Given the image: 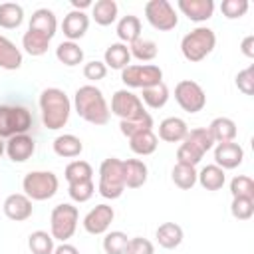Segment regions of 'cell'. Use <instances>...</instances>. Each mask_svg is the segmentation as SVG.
Instances as JSON below:
<instances>
[{
	"instance_id": "cell-1",
	"label": "cell",
	"mask_w": 254,
	"mask_h": 254,
	"mask_svg": "<svg viewBox=\"0 0 254 254\" xmlns=\"http://www.w3.org/2000/svg\"><path fill=\"white\" fill-rule=\"evenodd\" d=\"M73 107H75V113L91 125H105L109 121L111 111H109V105L103 97V91L91 83L75 89Z\"/></svg>"
},
{
	"instance_id": "cell-2",
	"label": "cell",
	"mask_w": 254,
	"mask_h": 254,
	"mask_svg": "<svg viewBox=\"0 0 254 254\" xmlns=\"http://www.w3.org/2000/svg\"><path fill=\"white\" fill-rule=\"evenodd\" d=\"M40 111H42V123L50 131L62 129L71 113V101L60 87H48L40 95Z\"/></svg>"
},
{
	"instance_id": "cell-3",
	"label": "cell",
	"mask_w": 254,
	"mask_h": 254,
	"mask_svg": "<svg viewBox=\"0 0 254 254\" xmlns=\"http://www.w3.org/2000/svg\"><path fill=\"white\" fill-rule=\"evenodd\" d=\"M214 46H216V34L206 26H198L190 30L181 40V52L189 62H202L214 50Z\"/></svg>"
},
{
	"instance_id": "cell-4",
	"label": "cell",
	"mask_w": 254,
	"mask_h": 254,
	"mask_svg": "<svg viewBox=\"0 0 254 254\" xmlns=\"http://www.w3.org/2000/svg\"><path fill=\"white\" fill-rule=\"evenodd\" d=\"M97 190L103 198H119L125 190V181H123V161L117 157H109L101 163L99 167V185Z\"/></svg>"
},
{
	"instance_id": "cell-5",
	"label": "cell",
	"mask_w": 254,
	"mask_h": 254,
	"mask_svg": "<svg viewBox=\"0 0 254 254\" xmlns=\"http://www.w3.org/2000/svg\"><path fill=\"white\" fill-rule=\"evenodd\" d=\"M34 119L24 105H0V139L28 133Z\"/></svg>"
},
{
	"instance_id": "cell-6",
	"label": "cell",
	"mask_w": 254,
	"mask_h": 254,
	"mask_svg": "<svg viewBox=\"0 0 254 254\" xmlns=\"http://www.w3.org/2000/svg\"><path fill=\"white\" fill-rule=\"evenodd\" d=\"M58 187L60 181L52 171H30L22 181L24 194L30 200H48L58 192Z\"/></svg>"
},
{
	"instance_id": "cell-7",
	"label": "cell",
	"mask_w": 254,
	"mask_h": 254,
	"mask_svg": "<svg viewBox=\"0 0 254 254\" xmlns=\"http://www.w3.org/2000/svg\"><path fill=\"white\" fill-rule=\"evenodd\" d=\"M77 218H79L77 206H73L69 202H62V204L54 206L52 214H50V234H52V238L60 240V242H65L67 238H71L75 228H77Z\"/></svg>"
},
{
	"instance_id": "cell-8",
	"label": "cell",
	"mask_w": 254,
	"mask_h": 254,
	"mask_svg": "<svg viewBox=\"0 0 254 254\" xmlns=\"http://www.w3.org/2000/svg\"><path fill=\"white\" fill-rule=\"evenodd\" d=\"M121 81L127 87H139L145 89L149 85H155L163 81V69L155 64H137V65H127L121 69Z\"/></svg>"
},
{
	"instance_id": "cell-9",
	"label": "cell",
	"mask_w": 254,
	"mask_h": 254,
	"mask_svg": "<svg viewBox=\"0 0 254 254\" xmlns=\"http://www.w3.org/2000/svg\"><path fill=\"white\" fill-rule=\"evenodd\" d=\"M175 99L187 113H198L206 105V93L204 89L192 81V79H181L175 85Z\"/></svg>"
},
{
	"instance_id": "cell-10",
	"label": "cell",
	"mask_w": 254,
	"mask_h": 254,
	"mask_svg": "<svg viewBox=\"0 0 254 254\" xmlns=\"http://www.w3.org/2000/svg\"><path fill=\"white\" fill-rule=\"evenodd\" d=\"M145 16L147 22L161 32H169L179 24V16L169 0H149L145 4Z\"/></svg>"
},
{
	"instance_id": "cell-11",
	"label": "cell",
	"mask_w": 254,
	"mask_h": 254,
	"mask_svg": "<svg viewBox=\"0 0 254 254\" xmlns=\"http://www.w3.org/2000/svg\"><path fill=\"white\" fill-rule=\"evenodd\" d=\"M111 113H115L119 119H137L143 117L147 111L143 107V101L139 95H135L129 89H117L111 97Z\"/></svg>"
},
{
	"instance_id": "cell-12",
	"label": "cell",
	"mask_w": 254,
	"mask_h": 254,
	"mask_svg": "<svg viewBox=\"0 0 254 254\" xmlns=\"http://www.w3.org/2000/svg\"><path fill=\"white\" fill-rule=\"evenodd\" d=\"M113 218H115V210H113V206H109V204H97V206H93L87 214H85V218H83V228L89 232V234H103V232H107V228H109V224L113 222Z\"/></svg>"
},
{
	"instance_id": "cell-13",
	"label": "cell",
	"mask_w": 254,
	"mask_h": 254,
	"mask_svg": "<svg viewBox=\"0 0 254 254\" xmlns=\"http://www.w3.org/2000/svg\"><path fill=\"white\" fill-rule=\"evenodd\" d=\"M214 165H218L220 169H236L238 165H242L244 161V149L234 143V141H226V143H216L214 147Z\"/></svg>"
},
{
	"instance_id": "cell-14",
	"label": "cell",
	"mask_w": 254,
	"mask_h": 254,
	"mask_svg": "<svg viewBox=\"0 0 254 254\" xmlns=\"http://www.w3.org/2000/svg\"><path fill=\"white\" fill-rule=\"evenodd\" d=\"M4 214L10 218V220H16V222H22V220H28L34 212V206H32V200L24 194V192H14V194H8L4 204Z\"/></svg>"
},
{
	"instance_id": "cell-15",
	"label": "cell",
	"mask_w": 254,
	"mask_h": 254,
	"mask_svg": "<svg viewBox=\"0 0 254 254\" xmlns=\"http://www.w3.org/2000/svg\"><path fill=\"white\" fill-rule=\"evenodd\" d=\"M36 151V141L28 135V133H22V135H14L6 141V155L10 161L14 163H24L28 161Z\"/></svg>"
},
{
	"instance_id": "cell-16",
	"label": "cell",
	"mask_w": 254,
	"mask_h": 254,
	"mask_svg": "<svg viewBox=\"0 0 254 254\" xmlns=\"http://www.w3.org/2000/svg\"><path fill=\"white\" fill-rule=\"evenodd\" d=\"M89 28V18L85 12H79V10H71L64 16V22H62V30H64V36L69 40V42H75L79 38L85 36Z\"/></svg>"
},
{
	"instance_id": "cell-17",
	"label": "cell",
	"mask_w": 254,
	"mask_h": 254,
	"mask_svg": "<svg viewBox=\"0 0 254 254\" xmlns=\"http://www.w3.org/2000/svg\"><path fill=\"white\" fill-rule=\"evenodd\" d=\"M179 10L192 22H206L212 18L214 2L212 0H179Z\"/></svg>"
},
{
	"instance_id": "cell-18",
	"label": "cell",
	"mask_w": 254,
	"mask_h": 254,
	"mask_svg": "<svg viewBox=\"0 0 254 254\" xmlns=\"http://www.w3.org/2000/svg\"><path fill=\"white\" fill-rule=\"evenodd\" d=\"M149 169L141 159H127L123 161V181L127 189H139L147 183Z\"/></svg>"
},
{
	"instance_id": "cell-19",
	"label": "cell",
	"mask_w": 254,
	"mask_h": 254,
	"mask_svg": "<svg viewBox=\"0 0 254 254\" xmlns=\"http://www.w3.org/2000/svg\"><path fill=\"white\" fill-rule=\"evenodd\" d=\"M28 30H34V32H40L44 36H48L50 40L56 36V30H58V20H56V14L48 8H38L32 18H30V26Z\"/></svg>"
},
{
	"instance_id": "cell-20",
	"label": "cell",
	"mask_w": 254,
	"mask_h": 254,
	"mask_svg": "<svg viewBox=\"0 0 254 254\" xmlns=\"http://www.w3.org/2000/svg\"><path fill=\"white\" fill-rule=\"evenodd\" d=\"M187 133H189V127L181 117H167L159 123V137L167 143L185 141Z\"/></svg>"
},
{
	"instance_id": "cell-21",
	"label": "cell",
	"mask_w": 254,
	"mask_h": 254,
	"mask_svg": "<svg viewBox=\"0 0 254 254\" xmlns=\"http://www.w3.org/2000/svg\"><path fill=\"white\" fill-rule=\"evenodd\" d=\"M54 153L58 157H64V159H73L77 157L81 151H83V143L79 137L71 135V133H64V135H58L54 139Z\"/></svg>"
},
{
	"instance_id": "cell-22",
	"label": "cell",
	"mask_w": 254,
	"mask_h": 254,
	"mask_svg": "<svg viewBox=\"0 0 254 254\" xmlns=\"http://www.w3.org/2000/svg\"><path fill=\"white\" fill-rule=\"evenodd\" d=\"M155 238H157L159 246H163L167 250H173L183 242V228L177 222H163L155 230Z\"/></svg>"
},
{
	"instance_id": "cell-23",
	"label": "cell",
	"mask_w": 254,
	"mask_h": 254,
	"mask_svg": "<svg viewBox=\"0 0 254 254\" xmlns=\"http://www.w3.org/2000/svg\"><path fill=\"white\" fill-rule=\"evenodd\" d=\"M131 62V54H129V48L127 44H121V42H115L111 46H107L105 54H103V64L111 69H123L127 67Z\"/></svg>"
},
{
	"instance_id": "cell-24",
	"label": "cell",
	"mask_w": 254,
	"mask_h": 254,
	"mask_svg": "<svg viewBox=\"0 0 254 254\" xmlns=\"http://www.w3.org/2000/svg\"><path fill=\"white\" fill-rule=\"evenodd\" d=\"M208 133L212 135L214 143H226V141H234L236 137V123L230 117H216L210 121V125L206 127Z\"/></svg>"
},
{
	"instance_id": "cell-25",
	"label": "cell",
	"mask_w": 254,
	"mask_h": 254,
	"mask_svg": "<svg viewBox=\"0 0 254 254\" xmlns=\"http://www.w3.org/2000/svg\"><path fill=\"white\" fill-rule=\"evenodd\" d=\"M196 181L206 190H218L224 187L226 175H224V169H220L218 165H206L200 169V173H196Z\"/></svg>"
},
{
	"instance_id": "cell-26",
	"label": "cell",
	"mask_w": 254,
	"mask_h": 254,
	"mask_svg": "<svg viewBox=\"0 0 254 254\" xmlns=\"http://www.w3.org/2000/svg\"><path fill=\"white\" fill-rule=\"evenodd\" d=\"M22 65V52L16 48L12 40L0 36V67L2 69H18Z\"/></svg>"
},
{
	"instance_id": "cell-27",
	"label": "cell",
	"mask_w": 254,
	"mask_h": 254,
	"mask_svg": "<svg viewBox=\"0 0 254 254\" xmlns=\"http://www.w3.org/2000/svg\"><path fill=\"white\" fill-rule=\"evenodd\" d=\"M157 145H159V139L157 135L153 133V129H147V131H141L133 137H129V147L135 155H151L157 151Z\"/></svg>"
},
{
	"instance_id": "cell-28",
	"label": "cell",
	"mask_w": 254,
	"mask_h": 254,
	"mask_svg": "<svg viewBox=\"0 0 254 254\" xmlns=\"http://www.w3.org/2000/svg\"><path fill=\"white\" fill-rule=\"evenodd\" d=\"M117 36L121 44H131L141 38V20L135 14H127L117 22Z\"/></svg>"
},
{
	"instance_id": "cell-29",
	"label": "cell",
	"mask_w": 254,
	"mask_h": 254,
	"mask_svg": "<svg viewBox=\"0 0 254 254\" xmlns=\"http://www.w3.org/2000/svg\"><path fill=\"white\" fill-rule=\"evenodd\" d=\"M143 95V103L151 109H161L167 101H169V87L165 81H159L155 85H149L145 89H141Z\"/></svg>"
},
{
	"instance_id": "cell-30",
	"label": "cell",
	"mask_w": 254,
	"mask_h": 254,
	"mask_svg": "<svg viewBox=\"0 0 254 254\" xmlns=\"http://www.w3.org/2000/svg\"><path fill=\"white\" fill-rule=\"evenodd\" d=\"M117 2L115 0H97L91 6V16L95 20V24L99 26H109L115 22L117 18Z\"/></svg>"
},
{
	"instance_id": "cell-31",
	"label": "cell",
	"mask_w": 254,
	"mask_h": 254,
	"mask_svg": "<svg viewBox=\"0 0 254 254\" xmlns=\"http://www.w3.org/2000/svg\"><path fill=\"white\" fill-rule=\"evenodd\" d=\"M24 20V8L16 2H4L0 4V28L12 30L18 28Z\"/></svg>"
},
{
	"instance_id": "cell-32",
	"label": "cell",
	"mask_w": 254,
	"mask_h": 254,
	"mask_svg": "<svg viewBox=\"0 0 254 254\" xmlns=\"http://www.w3.org/2000/svg\"><path fill=\"white\" fill-rule=\"evenodd\" d=\"M56 58L64 64V65H67V67H73V65H77V64H81L83 62V50L75 44V42H62L58 48H56Z\"/></svg>"
},
{
	"instance_id": "cell-33",
	"label": "cell",
	"mask_w": 254,
	"mask_h": 254,
	"mask_svg": "<svg viewBox=\"0 0 254 254\" xmlns=\"http://www.w3.org/2000/svg\"><path fill=\"white\" fill-rule=\"evenodd\" d=\"M50 38L40 34V32H34V30H28L22 38V46L24 50L30 54V56H44L50 48Z\"/></svg>"
},
{
	"instance_id": "cell-34",
	"label": "cell",
	"mask_w": 254,
	"mask_h": 254,
	"mask_svg": "<svg viewBox=\"0 0 254 254\" xmlns=\"http://www.w3.org/2000/svg\"><path fill=\"white\" fill-rule=\"evenodd\" d=\"M64 175H65V181H67V183L71 185V183L91 181V177H93V169H91V165H89L87 161L75 159V161L67 163V167H65Z\"/></svg>"
},
{
	"instance_id": "cell-35",
	"label": "cell",
	"mask_w": 254,
	"mask_h": 254,
	"mask_svg": "<svg viewBox=\"0 0 254 254\" xmlns=\"http://www.w3.org/2000/svg\"><path fill=\"white\" fill-rule=\"evenodd\" d=\"M28 248L32 254H54V238L46 230H34L28 236Z\"/></svg>"
},
{
	"instance_id": "cell-36",
	"label": "cell",
	"mask_w": 254,
	"mask_h": 254,
	"mask_svg": "<svg viewBox=\"0 0 254 254\" xmlns=\"http://www.w3.org/2000/svg\"><path fill=\"white\" fill-rule=\"evenodd\" d=\"M171 179H173V183L179 189L189 190V189H192L196 185V169L194 167H189V165L177 163L173 167V171H171Z\"/></svg>"
},
{
	"instance_id": "cell-37",
	"label": "cell",
	"mask_w": 254,
	"mask_h": 254,
	"mask_svg": "<svg viewBox=\"0 0 254 254\" xmlns=\"http://www.w3.org/2000/svg\"><path fill=\"white\" fill-rule=\"evenodd\" d=\"M157 44L153 40H147V38H139L135 42L129 44V54L131 58H137L141 62H151L157 58Z\"/></svg>"
},
{
	"instance_id": "cell-38",
	"label": "cell",
	"mask_w": 254,
	"mask_h": 254,
	"mask_svg": "<svg viewBox=\"0 0 254 254\" xmlns=\"http://www.w3.org/2000/svg\"><path fill=\"white\" fill-rule=\"evenodd\" d=\"M147 129H153V117L149 113H145L143 117H137V119H121L119 121V131L125 137H133Z\"/></svg>"
},
{
	"instance_id": "cell-39",
	"label": "cell",
	"mask_w": 254,
	"mask_h": 254,
	"mask_svg": "<svg viewBox=\"0 0 254 254\" xmlns=\"http://www.w3.org/2000/svg\"><path fill=\"white\" fill-rule=\"evenodd\" d=\"M129 246V238L121 230H111L103 238V250L105 254H125Z\"/></svg>"
},
{
	"instance_id": "cell-40",
	"label": "cell",
	"mask_w": 254,
	"mask_h": 254,
	"mask_svg": "<svg viewBox=\"0 0 254 254\" xmlns=\"http://www.w3.org/2000/svg\"><path fill=\"white\" fill-rule=\"evenodd\" d=\"M185 141L190 143V145H194V147H196L198 151H202V153H206V151H210V149L214 147V139H212V135L208 133V129H204V127L190 129V131L187 133Z\"/></svg>"
},
{
	"instance_id": "cell-41",
	"label": "cell",
	"mask_w": 254,
	"mask_h": 254,
	"mask_svg": "<svg viewBox=\"0 0 254 254\" xmlns=\"http://www.w3.org/2000/svg\"><path fill=\"white\" fill-rule=\"evenodd\" d=\"M202 157H204V153L198 151L194 145H190V143H187V141H183V143L179 145V149H177V163H181V165L196 167Z\"/></svg>"
},
{
	"instance_id": "cell-42",
	"label": "cell",
	"mask_w": 254,
	"mask_h": 254,
	"mask_svg": "<svg viewBox=\"0 0 254 254\" xmlns=\"http://www.w3.org/2000/svg\"><path fill=\"white\" fill-rule=\"evenodd\" d=\"M230 192H232V198L242 196V198H252L254 200V181L246 175H238L230 181Z\"/></svg>"
},
{
	"instance_id": "cell-43",
	"label": "cell",
	"mask_w": 254,
	"mask_h": 254,
	"mask_svg": "<svg viewBox=\"0 0 254 254\" xmlns=\"http://www.w3.org/2000/svg\"><path fill=\"white\" fill-rule=\"evenodd\" d=\"M67 192H69V198H71V200H75V202H85V200H89V198L93 196L95 185H93V181L71 183L69 189H67Z\"/></svg>"
},
{
	"instance_id": "cell-44",
	"label": "cell",
	"mask_w": 254,
	"mask_h": 254,
	"mask_svg": "<svg viewBox=\"0 0 254 254\" xmlns=\"http://www.w3.org/2000/svg\"><path fill=\"white\" fill-rule=\"evenodd\" d=\"M230 212L234 218L238 220H248L254 214V200L252 198H242V196H234L232 204H230Z\"/></svg>"
},
{
	"instance_id": "cell-45",
	"label": "cell",
	"mask_w": 254,
	"mask_h": 254,
	"mask_svg": "<svg viewBox=\"0 0 254 254\" xmlns=\"http://www.w3.org/2000/svg\"><path fill=\"white\" fill-rule=\"evenodd\" d=\"M220 12H222L228 20L242 18V16L248 12V0H222Z\"/></svg>"
},
{
	"instance_id": "cell-46",
	"label": "cell",
	"mask_w": 254,
	"mask_h": 254,
	"mask_svg": "<svg viewBox=\"0 0 254 254\" xmlns=\"http://www.w3.org/2000/svg\"><path fill=\"white\" fill-rule=\"evenodd\" d=\"M236 87L244 95H252V91H254V65H248L246 69L236 73Z\"/></svg>"
},
{
	"instance_id": "cell-47",
	"label": "cell",
	"mask_w": 254,
	"mask_h": 254,
	"mask_svg": "<svg viewBox=\"0 0 254 254\" xmlns=\"http://www.w3.org/2000/svg\"><path fill=\"white\" fill-rule=\"evenodd\" d=\"M83 75L89 81H99V79H103L107 75V65L103 62H99V60H91V62H87L83 65Z\"/></svg>"
},
{
	"instance_id": "cell-48",
	"label": "cell",
	"mask_w": 254,
	"mask_h": 254,
	"mask_svg": "<svg viewBox=\"0 0 254 254\" xmlns=\"http://www.w3.org/2000/svg\"><path fill=\"white\" fill-rule=\"evenodd\" d=\"M125 254H155V246L151 240L143 236H135V238H129V246Z\"/></svg>"
},
{
	"instance_id": "cell-49",
	"label": "cell",
	"mask_w": 254,
	"mask_h": 254,
	"mask_svg": "<svg viewBox=\"0 0 254 254\" xmlns=\"http://www.w3.org/2000/svg\"><path fill=\"white\" fill-rule=\"evenodd\" d=\"M240 50L246 58H254V36H246L240 44Z\"/></svg>"
},
{
	"instance_id": "cell-50",
	"label": "cell",
	"mask_w": 254,
	"mask_h": 254,
	"mask_svg": "<svg viewBox=\"0 0 254 254\" xmlns=\"http://www.w3.org/2000/svg\"><path fill=\"white\" fill-rule=\"evenodd\" d=\"M54 254H79V250H77L73 244L62 242L60 246H56V248H54Z\"/></svg>"
},
{
	"instance_id": "cell-51",
	"label": "cell",
	"mask_w": 254,
	"mask_h": 254,
	"mask_svg": "<svg viewBox=\"0 0 254 254\" xmlns=\"http://www.w3.org/2000/svg\"><path fill=\"white\" fill-rule=\"evenodd\" d=\"M71 6H73V10H79V12H83L85 8L93 6V2H91V0H71Z\"/></svg>"
},
{
	"instance_id": "cell-52",
	"label": "cell",
	"mask_w": 254,
	"mask_h": 254,
	"mask_svg": "<svg viewBox=\"0 0 254 254\" xmlns=\"http://www.w3.org/2000/svg\"><path fill=\"white\" fill-rule=\"evenodd\" d=\"M4 151H6V143H4L2 139H0V157L4 155Z\"/></svg>"
}]
</instances>
